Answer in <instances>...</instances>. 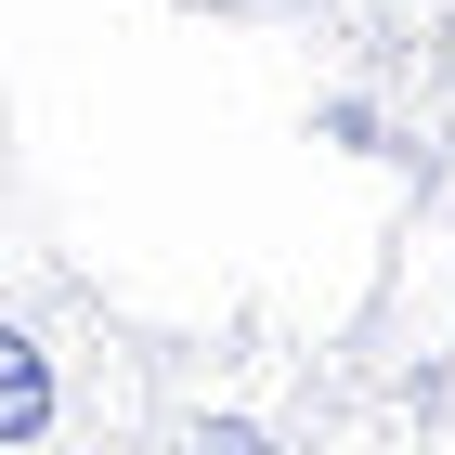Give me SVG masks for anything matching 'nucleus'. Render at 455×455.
Returning a JSON list of instances; mask_svg holds the SVG:
<instances>
[{
  "instance_id": "nucleus-1",
  "label": "nucleus",
  "mask_w": 455,
  "mask_h": 455,
  "mask_svg": "<svg viewBox=\"0 0 455 455\" xmlns=\"http://www.w3.org/2000/svg\"><path fill=\"white\" fill-rule=\"evenodd\" d=\"M66 429V378H52V339L27 313H0V455H39Z\"/></svg>"
},
{
  "instance_id": "nucleus-2",
  "label": "nucleus",
  "mask_w": 455,
  "mask_h": 455,
  "mask_svg": "<svg viewBox=\"0 0 455 455\" xmlns=\"http://www.w3.org/2000/svg\"><path fill=\"white\" fill-rule=\"evenodd\" d=\"M313 143H339V156H378V105H364V92H325V105H313Z\"/></svg>"
},
{
  "instance_id": "nucleus-3",
  "label": "nucleus",
  "mask_w": 455,
  "mask_h": 455,
  "mask_svg": "<svg viewBox=\"0 0 455 455\" xmlns=\"http://www.w3.org/2000/svg\"><path fill=\"white\" fill-rule=\"evenodd\" d=\"M182 455H286L260 417H182Z\"/></svg>"
},
{
  "instance_id": "nucleus-4",
  "label": "nucleus",
  "mask_w": 455,
  "mask_h": 455,
  "mask_svg": "<svg viewBox=\"0 0 455 455\" xmlns=\"http://www.w3.org/2000/svg\"><path fill=\"white\" fill-rule=\"evenodd\" d=\"M443 66H455V52H443Z\"/></svg>"
}]
</instances>
